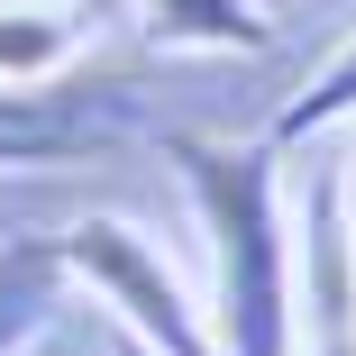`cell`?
Returning <instances> with one entry per match:
<instances>
[{"label": "cell", "instance_id": "obj_6", "mask_svg": "<svg viewBox=\"0 0 356 356\" xmlns=\"http://www.w3.org/2000/svg\"><path fill=\"white\" fill-rule=\"evenodd\" d=\"M55 283H64V256L55 247H0V356L55 311Z\"/></svg>", "mask_w": 356, "mask_h": 356}, {"label": "cell", "instance_id": "obj_5", "mask_svg": "<svg viewBox=\"0 0 356 356\" xmlns=\"http://www.w3.org/2000/svg\"><path fill=\"white\" fill-rule=\"evenodd\" d=\"M83 64V28L46 10V0H10L0 10V83H64Z\"/></svg>", "mask_w": 356, "mask_h": 356}, {"label": "cell", "instance_id": "obj_3", "mask_svg": "<svg viewBox=\"0 0 356 356\" xmlns=\"http://www.w3.org/2000/svg\"><path fill=\"white\" fill-rule=\"evenodd\" d=\"M128 128V101L64 74V83H0V165H46V156H83L110 147Z\"/></svg>", "mask_w": 356, "mask_h": 356}, {"label": "cell", "instance_id": "obj_8", "mask_svg": "<svg viewBox=\"0 0 356 356\" xmlns=\"http://www.w3.org/2000/svg\"><path fill=\"white\" fill-rule=\"evenodd\" d=\"M338 192H347V220H356V165H347V174H338Z\"/></svg>", "mask_w": 356, "mask_h": 356}, {"label": "cell", "instance_id": "obj_7", "mask_svg": "<svg viewBox=\"0 0 356 356\" xmlns=\"http://www.w3.org/2000/svg\"><path fill=\"white\" fill-rule=\"evenodd\" d=\"M347 110H356V37H347V46H338L329 64H320V83H311V92H302L293 110H283L274 128H283V137H311V128H338Z\"/></svg>", "mask_w": 356, "mask_h": 356}, {"label": "cell", "instance_id": "obj_1", "mask_svg": "<svg viewBox=\"0 0 356 356\" xmlns=\"http://www.w3.org/2000/svg\"><path fill=\"white\" fill-rule=\"evenodd\" d=\"M174 165L192 183L201 238H210V338L220 356H293V210H283L265 147L220 137H174Z\"/></svg>", "mask_w": 356, "mask_h": 356}, {"label": "cell", "instance_id": "obj_4", "mask_svg": "<svg viewBox=\"0 0 356 356\" xmlns=\"http://www.w3.org/2000/svg\"><path fill=\"white\" fill-rule=\"evenodd\" d=\"M137 28L165 55H256V46H274L265 0H137Z\"/></svg>", "mask_w": 356, "mask_h": 356}, {"label": "cell", "instance_id": "obj_2", "mask_svg": "<svg viewBox=\"0 0 356 356\" xmlns=\"http://www.w3.org/2000/svg\"><path fill=\"white\" fill-rule=\"evenodd\" d=\"M64 274L92 283V302L128 329V347L147 356H220V338H210V311L174 283L165 247L137 229V220H110V210H92V220H74L55 238Z\"/></svg>", "mask_w": 356, "mask_h": 356}, {"label": "cell", "instance_id": "obj_9", "mask_svg": "<svg viewBox=\"0 0 356 356\" xmlns=\"http://www.w3.org/2000/svg\"><path fill=\"white\" fill-rule=\"evenodd\" d=\"M0 10H10V0H0Z\"/></svg>", "mask_w": 356, "mask_h": 356}]
</instances>
